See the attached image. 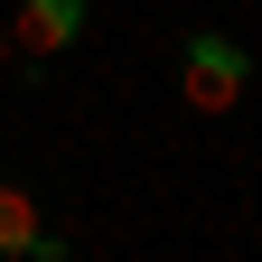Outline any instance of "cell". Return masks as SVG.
Segmentation results:
<instances>
[{
	"instance_id": "5b68a950",
	"label": "cell",
	"mask_w": 262,
	"mask_h": 262,
	"mask_svg": "<svg viewBox=\"0 0 262 262\" xmlns=\"http://www.w3.org/2000/svg\"><path fill=\"white\" fill-rule=\"evenodd\" d=\"M10 262H28V253H10Z\"/></svg>"
},
{
	"instance_id": "7a4b0ae2",
	"label": "cell",
	"mask_w": 262,
	"mask_h": 262,
	"mask_svg": "<svg viewBox=\"0 0 262 262\" xmlns=\"http://www.w3.org/2000/svg\"><path fill=\"white\" fill-rule=\"evenodd\" d=\"M0 28H10L19 56H66V47L84 38V0H19Z\"/></svg>"
},
{
	"instance_id": "277c9868",
	"label": "cell",
	"mask_w": 262,
	"mask_h": 262,
	"mask_svg": "<svg viewBox=\"0 0 262 262\" xmlns=\"http://www.w3.org/2000/svg\"><path fill=\"white\" fill-rule=\"evenodd\" d=\"M0 56H10V28H0Z\"/></svg>"
},
{
	"instance_id": "6da1fadb",
	"label": "cell",
	"mask_w": 262,
	"mask_h": 262,
	"mask_svg": "<svg viewBox=\"0 0 262 262\" xmlns=\"http://www.w3.org/2000/svg\"><path fill=\"white\" fill-rule=\"evenodd\" d=\"M178 84H187V103H196V113H234V103H244V84H253V56L225 38V28H196V38L178 47Z\"/></svg>"
},
{
	"instance_id": "3957f363",
	"label": "cell",
	"mask_w": 262,
	"mask_h": 262,
	"mask_svg": "<svg viewBox=\"0 0 262 262\" xmlns=\"http://www.w3.org/2000/svg\"><path fill=\"white\" fill-rule=\"evenodd\" d=\"M28 234H38V206H28L19 187H0V262H10V253H28Z\"/></svg>"
}]
</instances>
